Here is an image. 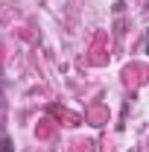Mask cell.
<instances>
[{"label":"cell","mask_w":149,"mask_h":152,"mask_svg":"<svg viewBox=\"0 0 149 152\" xmlns=\"http://www.w3.org/2000/svg\"><path fill=\"white\" fill-rule=\"evenodd\" d=\"M0 152H12V146H9V140H3V146H0Z\"/></svg>","instance_id":"cell-1"},{"label":"cell","mask_w":149,"mask_h":152,"mask_svg":"<svg viewBox=\"0 0 149 152\" xmlns=\"http://www.w3.org/2000/svg\"><path fill=\"white\" fill-rule=\"evenodd\" d=\"M0 111H3V94H0Z\"/></svg>","instance_id":"cell-2"},{"label":"cell","mask_w":149,"mask_h":152,"mask_svg":"<svg viewBox=\"0 0 149 152\" xmlns=\"http://www.w3.org/2000/svg\"><path fill=\"white\" fill-rule=\"evenodd\" d=\"M146 50H149V41H146Z\"/></svg>","instance_id":"cell-3"}]
</instances>
